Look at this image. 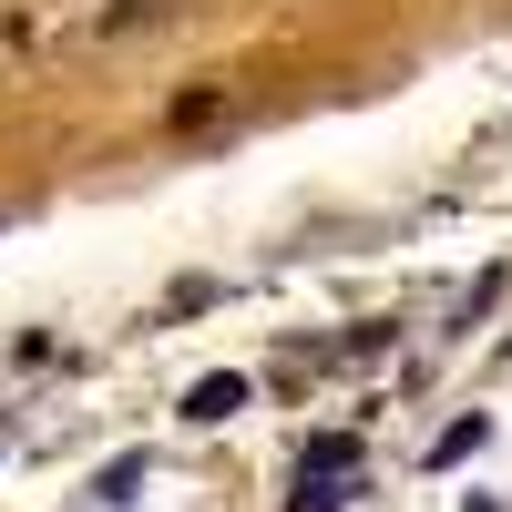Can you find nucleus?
Masks as SVG:
<instances>
[{"mask_svg":"<svg viewBox=\"0 0 512 512\" xmlns=\"http://www.w3.org/2000/svg\"><path fill=\"white\" fill-rule=\"evenodd\" d=\"M236 410H246V379H236V369H205L195 390H185V420H195V431H216V420H236Z\"/></svg>","mask_w":512,"mask_h":512,"instance_id":"obj_1","label":"nucleus"},{"mask_svg":"<svg viewBox=\"0 0 512 512\" xmlns=\"http://www.w3.org/2000/svg\"><path fill=\"white\" fill-rule=\"evenodd\" d=\"M297 472H328V482H349V472H359V441H349V431H318V441H297Z\"/></svg>","mask_w":512,"mask_h":512,"instance_id":"obj_2","label":"nucleus"},{"mask_svg":"<svg viewBox=\"0 0 512 512\" xmlns=\"http://www.w3.org/2000/svg\"><path fill=\"white\" fill-rule=\"evenodd\" d=\"M482 441H492V420H482V410H472V420H451V431L431 441V472H451V461H472Z\"/></svg>","mask_w":512,"mask_h":512,"instance_id":"obj_3","label":"nucleus"},{"mask_svg":"<svg viewBox=\"0 0 512 512\" xmlns=\"http://www.w3.org/2000/svg\"><path fill=\"white\" fill-rule=\"evenodd\" d=\"M93 502H144V451H123V461H103V482H93Z\"/></svg>","mask_w":512,"mask_h":512,"instance_id":"obj_4","label":"nucleus"},{"mask_svg":"<svg viewBox=\"0 0 512 512\" xmlns=\"http://www.w3.org/2000/svg\"><path fill=\"white\" fill-rule=\"evenodd\" d=\"M287 512H349V482H328V472H297Z\"/></svg>","mask_w":512,"mask_h":512,"instance_id":"obj_5","label":"nucleus"}]
</instances>
